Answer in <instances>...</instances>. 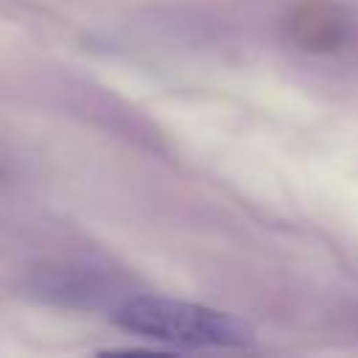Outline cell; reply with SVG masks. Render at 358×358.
<instances>
[{
  "mask_svg": "<svg viewBox=\"0 0 358 358\" xmlns=\"http://www.w3.org/2000/svg\"><path fill=\"white\" fill-rule=\"evenodd\" d=\"M112 322L126 333L179 347H246L255 338L241 316L151 294L123 299Z\"/></svg>",
  "mask_w": 358,
  "mask_h": 358,
  "instance_id": "6da1fadb",
  "label": "cell"
}]
</instances>
